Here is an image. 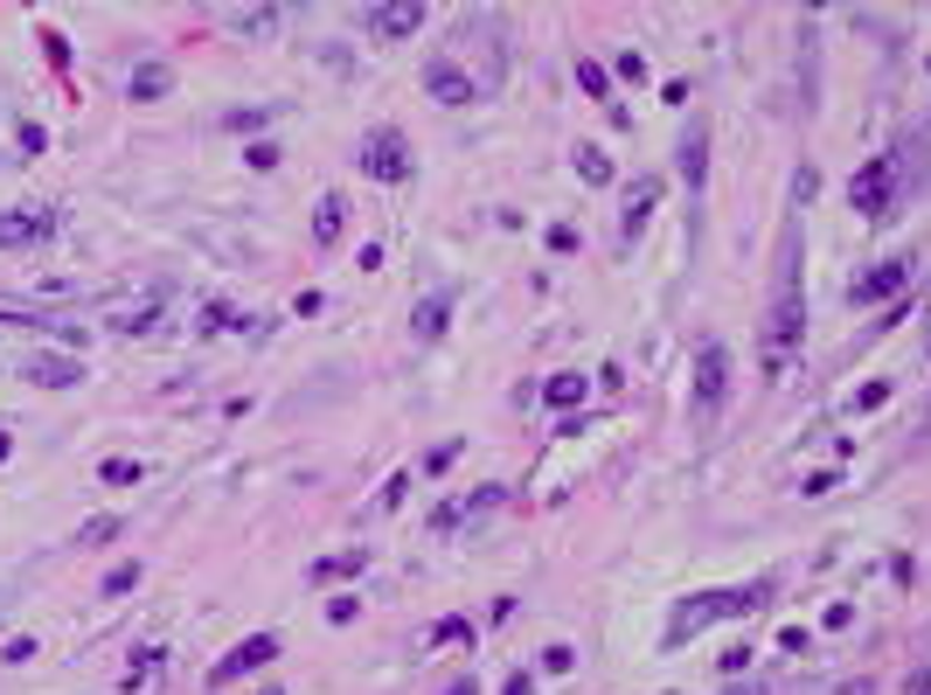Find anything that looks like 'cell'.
Masks as SVG:
<instances>
[{"label":"cell","mask_w":931,"mask_h":695,"mask_svg":"<svg viewBox=\"0 0 931 695\" xmlns=\"http://www.w3.org/2000/svg\"><path fill=\"white\" fill-rule=\"evenodd\" d=\"M807 341V229H799V209L779 229V257H771V306L758 327V362L765 376H786V362Z\"/></svg>","instance_id":"obj_1"},{"label":"cell","mask_w":931,"mask_h":695,"mask_svg":"<svg viewBox=\"0 0 931 695\" xmlns=\"http://www.w3.org/2000/svg\"><path fill=\"white\" fill-rule=\"evenodd\" d=\"M771 591H779V578H751V584H723V591H695V599H682L675 612H667V633L661 647H682V640H695L703 626L716 620H751V612L771 605Z\"/></svg>","instance_id":"obj_2"},{"label":"cell","mask_w":931,"mask_h":695,"mask_svg":"<svg viewBox=\"0 0 931 695\" xmlns=\"http://www.w3.org/2000/svg\"><path fill=\"white\" fill-rule=\"evenodd\" d=\"M897 195H903V153H869V161L856 167V182H848V209L883 223L897 209Z\"/></svg>","instance_id":"obj_3"},{"label":"cell","mask_w":931,"mask_h":695,"mask_svg":"<svg viewBox=\"0 0 931 695\" xmlns=\"http://www.w3.org/2000/svg\"><path fill=\"white\" fill-rule=\"evenodd\" d=\"M355 167L369 174V182H390L397 188V182H410V140L397 133V125H376V133L355 146Z\"/></svg>","instance_id":"obj_4"},{"label":"cell","mask_w":931,"mask_h":695,"mask_svg":"<svg viewBox=\"0 0 931 695\" xmlns=\"http://www.w3.org/2000/svg\"><path fill=\"white\" fill-rule=\"evenodd\" d=\"M57 209L49 202H29V209H0V251H42L57 237Z\"/></svg>","instance_id":"obj_5"},{"label":"cell","mask_w":931,"mask_h":695,"mask_svg":"<svg viewBox=\"0 0 931 695\" xmlns=\"http://www.w3.org/2000/svg\"><path fill=\"white\" fill-rule=\"evenodd\" d=\"M723 397H730V348L703 341V355H695V418H716Z\"/></svg>","instance_id":"obj_6"},{"label":"cell","mask_w":931,"mask_h":695,"mask_svg":"<svg viewBox=\"0 0 931 695\" xmlns=\"http://www.w3.org/2000/svg\"><path fill=\"white\" fill-rule=\"evenodd\" d=\"M911 272H918V257H883L876 272L848 278V299H856V306H883V299H897L903 286H911Z\"/></svg>","instance_id":"obj_7"},{"label":"cell","mask_w":931,"mask_h":695,"mask_svg":"<svg viewBox=\"0 0 931 695\" xmlns=\"http://www.w3.org/2000/svg\"><path fill=\"white\" fill-rule=\"evenodd\" d=\"M272 661H278V640L272 633H250V640H237V647L209 667V688H229L237 675H257V667H272Z\"/></svg>","instance_id":"obj_8"},{"label":"cell","mask_w":931,"mask_h":695,"mask_svg":"<svg viewBox=\"0 0 931 695\" xmlns=\"http://www.w3.org/2000/svg\"><path fill=\"white\" fill-rule=\"evenodd\" d=\"M424 91L438 98V105H473V98H480V84H473V76H466L459 63H446V57H431V63H424Z\"/></svg>","instance_id":"obj_9"},{"label":"cell","mask_w":931,"mask_h":695,"mask_svg":"<svg viewBox=\"0 0 931 695\" xmlns=\"http://www.w3.org/2000/svg\"><path fill=\"white\" fill-rule=\"evenodd\" d=\"M501 501H508V487H480L473 501H446V508H438V514H431V529H438V535H452L459 522H480V514H487V508H501Z\"/></svg>","instance_id":"obj_10"},{"label":"cell","mask_w":931,"mask_h":695,"mask_svg":"<svg viewBox=\"0 0 931 695\" xmlns=\"http://www.w3.org/2000/svg\"><path fill=\"white\" fill-rule=\"evenodd\" d=\"M418 29H424L418 0H403V8H369V35L376 42H397V35H418Z\"/></svg>","instance_id":"obj_11"},{"label":"cell","mask_w":931,"mask_h":695,"mask_svg":"<svg viewBox=\"0 0 931 695\" xmlns=\"http://www.w3.org/2000/svg\"><path fill=\"white\" fill-rule=\"evenodd\" d=\"M21 376L42 382V390H70V382H84V362H76V355H29Z\"/></svg>","instance_id":"obj_12"},{"label":"cell","mask_w":931,"mask_h":695,"mask_svg":"<svg viewBox=\"0 0 931 695\" xmlns=\"http://www.w3.org/2000/svg\"><path fill=\"white\" fill-rule=\"evenodd\" d=\"M654 202H661V182L646 174V182H633V195H626V216H618V229H626V244L646 229V216H654Z\"/></svg>","instance_id":"obj_13"},{"label":"cell","mask_w":931,"mask_h":695,"mask_svg":"<svg viewBox=\"0 0 931 695\" xmlns=\"http://www.w3.org/2000/svg\"><path fill=\"white\" fill-rule=\"evenodd\" d=\"M161 675H167V647H140V661L125 667V682H119V688H125V695H146Z\"/></svg>","instance_id":"obj_14"},{"label":"cell","mask_w":931,"mask_h":695,"mask_svg":"<svg viewBox=\"0 0 931 695\" xmlns=\"http://www.w3.org/2000/svg\"><path fill=\"white\" fill-rule=\"evenodd\" d=\"M341 223H348V202H341V195H320V209H314V244L334 251V244H341Z\"/></svg>","instance_id":"obj_15"},{"label":"cell","mask_w":931,"mask_h":695,"mask_svg":"<svg viewBox=\"0 0 931 695\" xmlns=\"http://www.w3.org/2000/svg\"><path fill=\"white\" fill-rule=\"evenodd\" d=\"M703 167H709V125L695 119L688 140H682V174H688V188H703Z\"/></svg>","instance_id":"obj_16"},{"label":"cell","mask_w":931,"mask_h":695,"mask_svg":"<svg viewBox=\"0 0 931 695\" xmlns=\"http://www.w3.org/2000/svg\"><path fill=\"white\" fill-rule=\"evenodd\" d=\"M577 84H584L591 98H605V112H612V119H626V112H618V98H612V76H605L598 57H577Z\"/></svg>","instance_id":"obj_17"},{"label":"cell","mask_w":931,"mask_h":695,"mask_svg":"<svg viewBox=\"0 0 931 695\" xmlns=\"http://www.w3.org/2000/svg\"><path fill=\"white\" fill-rule=\"evenodd\" d=\"M167 91V63H140L133 70V98H161Z\"/></svg>","instance_id":"obj_18"},{"label":"cell","mask_w":931,"mask_h":695,"mask_svg":"<svg viewBox=\"0 0 931 695\" xmlns=\"http://www.w3.org/2000/svg\"><path fill=\"white\" fill-rule=\"evenodd\" d=\"M577 174H584L591 188H605V182H612V167H605V153H598V146H577Z\"/></svg>","instance_id":"obj_19"},{"label":"cell","mask_w":931,"mask_h":695,"mask_svg":"<svg viewBox=\"0 0 931 695\" xmlns=\"http://www.w3.org/2000/svg\"><path fill=\"white\" fill-rule=\"evenodd\" d=\"M112 535H119V522H112V514H98V522L76 529V550H98V543H112Z\"/></svg>","instance_id":"obj_20"},{"label":"cell","mask_w":931,"mask_h":695,"mask_svg":"<svg viewBox=\"0 0 931 695\" xmlns=\"http://www.w3.org/2000/svg\"><path fill=\"white\" fill-rule=\"evenodd\" d=\"M278 29V8H250V14H237V35H272Z\"/></svg>","instance_id":"obj_21"},{"label":"cell","mask_w":931,"mask_h":695,"mask_svg":"<svg viewBox=\"0 0 931 695\" xmlns=\"http://www.w3.org/2000/svg\"><path fill=\"white\" fill-rule=\"evenodd\" d=\"M542 397H550V403H584V376H550Z\"/></svg>","instance_id":"obj_22"},{"label":"cell","mask_w":931,"mask_h":695,"mask_svg":"<svg viewBox=\"0 0 931 695\" xmlns=\"http://www.w3.org/2000/svg\"><path fill=\"white\" fill-rule=\"evenodd\" d=\"M112 327H119V334H146V327H153V299H140V306H133V314H119Z\"/></svg>","instance_id":"obj_23"},{"label":"cell","mask_w":931,"mask_h":695,"mask_svg":"<svg viewBox=\"0 0 931 695\" xmlns=\"http://www.w3.org/2000/svg\"><path fill=\"white\" fill-rule=\"evenodd\" d=\"M140 584V563H119V571H105V599H119V591Z\"/></svg>","instance_id":"obj_24"},{"label":"cell","mask_w":931,"mask_h":695,"mask_svg":"<svg viewBox=\"0 0 931 695\" xmlns=\"http://www.w3.org/2000/svg\"><path fill=\"white\" fill-rule=\"evenodd\" d=\"M341 571H361V550H348V556H327V563H314V578H341Z\"/></svg>","instance_id":"obj_25"},{"label":"cell","mask_w":931,"mask_h":695,"mask_svg":"<svg viewBox=\"0 0 931 695\" xmlns=\"http://www.w3.org/2000/svg\"><path fill=\"white\" fill-rule=\"evenodd\" d=\"M438 327H446V299H431V306H418V334H424V341H431V334Z\"/></svg>","instance_id":"obj_26"},{"label":"cell","mask_w":931,"mask_h":695,"mask_svg":"<svg viewBox=\"0 0 931 695\" xmlns=\"http://www.w3.org/2000/svg\"><path fill=\"white\" fill-rule=\"evenodd\" d=\"M105 480H112V487H133L140 467H133V459H105Z\"/></svg>","instance_id":"obj_27"},{"label":"cell","mask_w":931,"mask_h":695,"mask_svg":"<svg viewBox=\"0 0 931 695\" xmlns=\"http://www.w3.org/2000/svg\"><path fill=\"white\" fill-rule=\"evenodd\" d=\"M618 76H626V84H646V57H640V49H626V57H618Z\"/></svg>","instance_id":"obj_28"},{"label":"cell","mask_w":931,"mask_h":695,"mask_svg":"<svg viewBox=\"0 0 931 695\" xmlns=\"http://www.w3.org/2000/svg\"><path fill=\"white\" fill-rule=\"evenodd\" d=\"M431 640H466V647H473V626H466V620H438Z\"/></svg>","instance_id":"obj_29"},{"label":"cell","mask_w":931,"mask_h":695,"mask_svg":"<svg viewBox=\"0 0 931 695\" xmlns=\"http://www.w3.org/2000/svg\"><path fill=\"white\" fill-rule=\"evenodd\" d=\"M571 661H577L571 647H542V667H550V675H563V667H571Z\"/></svg>","instance_id":"obj_30"},{"label":"cell","mask_w":931,"mask_h":695,"mask_svg":"<svg viewBox=\"0 0 931 695\" xmlns=\"http://www.w3.org/2000/svg\"><path fill=\"white\" fill-rule=\"evenodd\" d=\"M508 695H535V675H522V667H514V675H508Z\"/></svg>","instance_id":"obj_31"},{"label":"cell","mask_w":931,"mask_h":695,"mask_svg":"<svg viewBox=\"0 0 931 695\" xmlns=\"http://www.w3.org/2000/svg\"><path fill=\"white\" fill-rule=\"evenodd\" d=\"M446 695H480V688H473V675H466V682H452V688H446Z\"/></svg>","instance_id":"obj_32"},{"label":"cell","mask_w":931,"mask_h":695,"mask_svg":"<svg viewBox=\"0 0 931 695\" xmlns=\"http://www.w3.org/2000/svg\"><path fill=\"white\" fill-rule=\"evenodd\" d=\"M8 452H14V439H8V431H0V459H8Z\"/></svg>","instance_id":"obj_33"},{"label":"cell","mask_w":931,"mask_h":695,"mask_svg":"<svg viewBox=\"0 0 931 695\" xmlns=\"http://www.w3.org/2000/svg\"><path fill=\"white\" fill-rule=\"evenodd\" d=\"M848 695H876V688H869V682H856V688H848Z\"/></svg>","instance_id":"obj_34"},{"label":"cell","mask_w":931,"mask_h":695,"mask_svg":"<svg viewBox=\"0 0 931 695\" xmlns=\"http://www.w3.org/2000/svg\"><path fill=\"white\" fill-rule=\"evenodd\" d=\"M924 348H931V327H924Z\"/></svg>","instance_id":"obj_35"},{"label":"cell","mask_w":931,"mask_h":695,"mask_svg":"<svg viewBox=\"0 0 931 695\" xmlns=\"http://www.w3.org/2000/svg\"><path fill=\"white\" fill-rule=\"evenodd\" d=\"M265 695H278V688H265Z\"/></svg>","instance_id":"obj_36"}]
</instances>
